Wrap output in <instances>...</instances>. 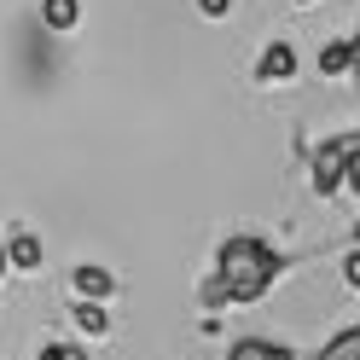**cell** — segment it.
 Listing matches in <instances>:
<instances>
[{
  "mask_svg": "<svg viewBox=\"0 0 360 360\" xmlns=\"http://www.w3.org/2000/svg\"><path fill=\"white\" fill-rule=\"evenodd\" d=\"M349 70H354V58H349V41H331V47L320 53V76H331V82H337V76H349Z\"/></svg>",
  "mask_w": 360,
  "mask_h": 360,
  "instance_id": "9",
  "label": "cell"
},
{
  "mask_svg": "<svg viewBox=\"0 0 360 360\" xmlns=\"http://www.w3.org/2000/svg\"><path fill=\"white\" fill-rule=\"evenodd\" d=\"M331 146H337V151H343V157H360V128H354V134H337V140H331Z\"/></svg>",
  "mask_w": 360,
  "mask_h": 360,
  "instance_id": "13",
  "label": "cell"
},
{
  "mask_svg": "<svg viewBox=\"0 0 360 360\" xmlns=\"http://www.w3.org/2000/svg\"><path fill=\"white\" fill-rule=\"evenodd\" d=\"M41 360H87L76 343H47V349H41Z\"/></svg>",
  "mask_w": 360,
  "mask_h": 360,
  "instance_id": "11",
  "label": "cell"
},
{
  "mask_svg": "<svg viewBox=\"0 0 360 360\" xmlns=\"http://www.w3.org/2000/svg\"><path fill=\"white\" fill-rule=\"evenodd\" d=\"M70 279H76V290H82V302H105L110 290H117V274H110V267H99V262H82Z\"/></svg>",
  "mask_w": 360,
  "mask_h": 360,
  "instance_id": "4",
  "label": "cell"
},
{
  "mask_svg": "<svg viewBox=\"0 0 360 360\" xmlns=\"http://www.w3.org/2000/svg\"><path fill=\"white\" fill-rule=\"evenodd\" d=\"M308 180H314V192H320V198H337V192L349 186V157L326 140L320 151L308 157Z\"/></svg>",
  "mask_w": 360,
  "mask_h": 360,
  "instance_id": "2",
  "label": "cell"
},
{
  "mask_svg": "<svg viewBox=\"0 0 360 360\" xmlns=\"http://www.w3.org/2000/svg\"><path fill=\"white\" fill-rule=\"evenodd\" d=\"M297 6H308V0H297Z\"/></svg>",
  "mask_w": 360,
  "mask_h": 360,
  "instance_id": "19",
  "label": "cell"
},
{
  "mask_svg": "<svg viewBox=\"0 0 360 360\" xmlns=\"http://www.w3.org/2000/svg\"><path fill=\"white\" fill-rule=\"evenodd\" d=\"M279 267H285V256L274 250V244H262V238H250V233H238V238L221 244L215 279L227 285V297H233V302H256V297H267V285L279 279Z\"/></svg>",
  "mask_w": 360,
  "mask_h": 360,
  "instance_id": "1",
  "label": "cell"
},
{
  "mask_svg": "<svg viewBox=\"0 0 360 360\" xmlns=\"http://www.w3.org/2000/svg\"><path fill=\"white\" fill-rule=\"evenodd\" d=\"M256 76L262 82H290L297 76V47H290V41H274V47L256 58Z\"/></svg>",
  "mask_w": 360,
  "mask_h": 360,
  "instance_id": "3",
  "label": "cell"
},
{
  "mask_svg": "<svg viewBox=\"0 0 360 360\" xmlns=\"http://www.w3.org/2000/svg\"><path fill=\"white\" fill-rule=\"evenodd\" d=\"M354 244H360V221H354Z\"/></svg>",
  "mask_w": 360,
  "mask_h": 360,
  "instance_id": "18",
  "label": "cell"
},
{
  "mask_svg": "<svg viewBox=\"0 0 360 360\" xmlns=\"http://www.w3.org/2000/svg\"><path fill=\"white\" fill-rule=\"evenodd\" d=\"M349 192L360 198V157H349Z\"/></svg>",
  "mask_w": 360,
  "mask_h": 360,
  "instance_id": "16",
  "label": "cell"
},
{
  "mask_svg": "<svg viewBox=\"0 0 360 360\" xmlns=\"http://www.w3.org/2000/svg\"><path fill=\"white\" fill-rule=\"evenodd\" d=\"M41 18H47V30H76L82 24V0H41Z\"/></svg>",
  "mask_w": 360,
  "mask_h": 360,
  "instance_id": "7",
  "label": "cell"
},
{
  "mask_svg": "<svg viewBox=\"0 0 360 360\" xmlns=\"http://www.w3.org/2000/svg\"><path fill=\"white\" fill-rule=\"evenodd\" d=\"M35 360H41V354H35Z\"/></svg>",
  "mask_w": 360,
  "mask_h": 360,
  "instance_id": "20",
  "label": "cell"
},
{
  "mask_svg": "<svg viewBox=\"0 0 360 360\" xmlns=\"http://www.w3.org/2000/svg\"><path fill=\"white\" fill-rule=\"evenodd\" d=\"M227 360H297L285 343H267V337H238L227 349Z\"/></svg>",
  "mask_w": 360,
  "mask_h": 360,
  "instance_id": "5",
  "label": "cell"
},
{
  "mask_svg": "<svg viewBox=\"0 0 360 360\" xmlns=\"http://www.w3.org/2000/svg\"><path fill=\"white\" fill-rule=\"evenodd\" d=\"M6 267H12V262H6V244H0V279H6Z\"/></svg>",
  "mask_w": 360,
  "mask_h": 360,
  "instance_id": "17",
  "label": "cell"
},
{
  "mask_svg": "<svg viewBox=\"0 0 360 360\" xmlns=\"http://www.w3.org/2000/svg\"><path fill=\"white\" fill-rule=\"evenodd\" d=\"M76 331H87V337H105V331H110V314H105L99 302H76Z\"/></svg>",
  "mask_w": 360,
  "mask_h": 360,
  "instance_id": "10",
  "label": "cell"
},
{
  "mask_svg": "<svg viewBox=\"0 0 360 360\" xmlns=\"http://www.w3.org/2000/svg\"><path fill=\"white\" fill-rule=\"evenodd\" d=\"M343 285H354V290H360V244L343 256Z\"/></svg>",
  "mask_w": 360,
  "mask_h": 360,
  "instance_id": "12",
  "label": "cell"
},
{
  "mask_svg": "<svg viewBox=\"0 0 360 360\" xmlns=\"http://www.w3.org/2000/svg\"><path fill=\"white\" fill-rule=\"evenodd\" d=\"M6 262L18 267V274H35V267L47 262V250H41V238H35V233H18V238L6 244Z\"/></svg>",
  "mask_w": 360,
  "mask_h": 360,
  "instance_id": "6",
  "label": "cell"
},
{
  "mask_svg": "<svg viewBox=\"0 0 360 360\" xmlns=\"http://www.w3.org/2000/svg\"><path fill=\"white\" fill-rule=\"evenodd\" d=\"M198 12H204V18H227L233 0H198Z\"/></svg>",
  "mask_w": 360,
  "mask_h": 360,
  "instance_id": "14",
  "label": "cell"
},
{
  "mask_svg": "<svg viewBox=\"0 0 360 360\" xmlns=\"http://www.w3.org/2000/svg\"><path fill=\"white\" fill-rule=\"evenodd\" d=\"M320 360H360V320H354L349 331H337L331 343L320 349Z\"/></svg>",
  "mask_w": 360,
  "mask_h": 360,
  "instance_id": "8",
  "label": "cell"
},
{
  "mask_svg": "<svg viewBox=\"0 0 360 360\" xmlns=\"http://www.w3.org/2000/svg\"><path fill=\"white\" fill-rule=\"evenodd\" d=\"M349 58H354V70H349V76H354V82H360V30H354V35H349Z\"/></svg>",
  "mask_w": 360,
  "mask_h": 360,
  "instance_id": "15",
  "label": "cell"
}]
</instances>
